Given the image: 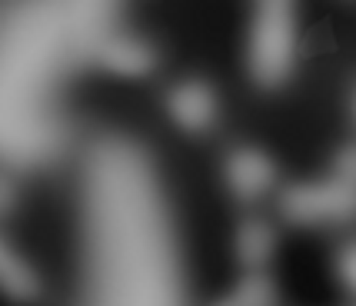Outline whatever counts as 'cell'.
Returning a JSON list of instances; mask_svg holds the SVG:
<instances>
[{
  "instance_id": "cell-1",
  "label": "cell",
  "mask_w": 356,
  "mask_h": 306,
  "mask_svg": "<svg viewBox=\"0 0 356 306\" xmlns=\"http://www.w3.org/2000/svg\"><path fill=\"white\" fill-rule=\"evenodd\" d=\"M293 63V0H257L250 67L264 87H277Z\"/></svg>"
},
{
  "instance_id": "cell-2",
  "label": "cell",
  "mask_w": 356,
  "mask_h": 306,
  "mask_svg": "<svg viewBox=\"0 0 356 306\" xmlns=\"http://www.w3.org/2000/svg\"><path fill=\"white\" fill-rule=\"evenodd\" d=\"M283 214L296 223H333L356 216V186L333 177L323 184L293 186L283 193Z\"/></svg>"
},
{
  "instance_id": "cell-3",
  "label": "cell",
  "mask_w": 356,
  "mask_h": 306,
  "mask_svg": "<svg viewBox=\"0 0 356 306\" xmlns=\"http://www.w3.org/2000/svg\"><path fill=\"white\" fill-rule=\"evenodd\" d=\"M167 110L184 130H207L217 117V93L200 80H186L170 90Z\"/></svg>"
},
{
  "instance_id": "cell-4",
  "label": "cell",
  "mask_w": 356,
  "mask_h": 306,
  "mask_svg": "<svg viewBox=\"0 0 356 306\" xmlns=\"http://www.w3.org/2000/svg\"><path fill=\"white\" fill-rule=\"evenodd\" d=\"M227 180L230 186L240 193V197H260L266 186L273 184V163H270V156H264L260 150H236L230 156V163H227Z\"/></svg>"
},
{
  "instance_id": "cell-5",
  "label": "cell",
  "mask_w": 356,
  "mask_h": 306,
  "mask_svg": "<svg viewBox=\"0 0 356 306\" xmlns=\"http://www.w3.org/2000/svg\"><path fill=\"white\" fill-rule=\"evenodd\" d=\"M104 57L113 70H127V74H143L150 67V50L140 40H110L104 44Z\"/></svg>"
},
{
  "instance_id": "cell-6",
  "label": "cell",
  "mask_w": 356,
  "mask_h": 306,
  "mask_svg": "<svg viewBox=\"0 0 356 306\" xmlns=\"http://www.w3.org/2000/svg\"><path fill=\"white\" fill-rule=\"evenodd\" d=\"M273 250V233L264 227V223H250L243 227V236H240V253L243 260L250 263H264Z\"/></svg>"
},
{
  "instance_id": "cell-7",
  "label": "cell",
  "mask_w": 356,
  "mask_h": 306,
  "mask_svg": "<svg viewBox=\"0 0 356 306\" xmlns=\"http://www.w3.org/2000/svg\"><path fill=\"white\" fill-rule=\"evenodd\" d=\"M220 306H273V290L266 280H250L240 287V293H233L227 303Z\"/></svg>"
},
{
  "instance_id": "cell-8",
  "label": "cell",
  "mask_w": 356,
  "mask_h": 306,
  "mask_svg": "<svg viewBox=\"0 0 356 306\" xmlns=\"http://www.w3.org/2000/svg\"><path fill=\"white\" fill-rule=\"evenodd\" d=\"M337 177L356 186V143L340 150V156H337Z\"/></svg>"
},
{
  "instance_id": "cell-9",
  "label": "cell",
  "mask_w": 356,
  "mask_h": 306,
  "mask_svg": "<svg viewBox=\"0 0 356 306\" xmlns=\"http://www.w3.org/2000/svg\"><path fill=\"white\" fill-rule=\"evenodd\" d=\"M340 273L343 280L350 283L356 290V246H350V250H343V257H340Z\"/></svg>"
},
{
  "instance_id": "cell-10",
  "label": "cell",
  "mask_w": 356,
  "mask_h": 306,
  "mask_svg": "<svg viewBox=\"0 0 356 306\" xmlns=\"http://www.w3.org/2000/svg\"><path fill=\"white\" fill-rule=\"evenodd\" d=\"M353 113H356V104H353Z\"/></svg>"
}]
</instances>
